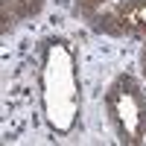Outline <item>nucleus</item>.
Wrapping results in <instances>:
<instances>
[{"instance_id":"f257e3e1","label":"nucleus","mask_w":146,"mask_h":146,"mask_svg":"<svg viewBox=\"0 0 146 146\" xmlns=\"http://www.w3.org/2000/svg\"><path fill=\"white\" fill-rule=\"evenodd\" d=\"M35 85L47 129L67 137L82 123V73L79 53L64 35H47L35 50Z\"/></svg>"},{"instance_id":"f03ea898","label":"nucleus","mask_w":146,"mask_h":146,"mask_svg":"<svg viewBox=\"0 0 146 146\" xmlns=\"http://www.w3.org/2000/svg\"><path fill=\"white\" fill-rule=\"evenodd\" d=\"M105 117L120 146L146 140V91L131 73H117L105 88Z\"/></svg>"},{"instance_id":"7ed1b4c3","label":"nucleus","mask_w":146,"mask_h":146,"mask_svg":"<svg viewBox=\"0 0 146 146\" xmlns=\"http://www.w3.org/2000/svg\"><path fill=\"white\" fill-rule=\"evenodd\" d=\"M96 32L105 35H140V70L146 79V0H123V3H108L88 21Z\"/></svg>"},{"instance_id":"20e7f679","label":"nucleus","mask_w":146,"mask_h":146,"mask_svg":"<svg viewBox=\"0 0 146 146\" xmlns=\"http://www.w3.org/2000/svg\"><path fill=\"white\" fill-rule=\"evenodd\" d=\"M47 6V0H0V12H3V35H9L18 23L38 18Z\"/></svg>"},{"instance_id":"39448f33","label":"nucleus","mask_w":146,"mask_h":146,"mask_svg":"<svg viewBox=\"0 0 146 146\" xmlns=\"http://www.w3.org/2000/svg\"><path fill=\"white\" fill-rule=\"evenodd\" d=\"M114 3V0H73V9H76V15H82L85 21H91L96 12H100L102 6Z\"/></svg>"}]
</instances>
